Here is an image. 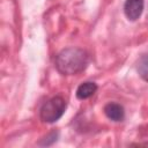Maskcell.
<instances>
[{"mask_svg":"<svg viewBox=\"0 0 148 148\" xmlns=\"http://www.w3.org/2000/svg\"><path fill=\"white\" fill-rule=\"evenodd\" d=\"M96 90H97V86L95 82H90V81L83 82L76 89V97L79 99H87L91 97L96 92Z\"/></svg>","mask_w":148,"mask_h":148,"instance_id":"5b68a950","label":"cell"},{"mask_svg":"<svg viewBox=\"0 0 148 148\" xmlns=\"http://www.w3.org/2000/svg\"><path fill=\"white\" fill-rule=\"evenodd\" d=\"M105 116L113 121H121L125 117L124 108L118 103H108L104 106Z\"/></svg>","mask_w":148,"mask_h":148,"instance_id":"277c9868","label":"cell"},{"mask_svg":"<svg viewBox=\"0 0 148 148\" xmlns=\"http://www.w3.org/2000/svg\"><path fill=\"white\" fill-rule=\"evenodd\" d=\"M145 0H126L124 5V13L131 21L138 20L143 10Z\"/></svg>","mask_w":148,"mask_h":148,"instance_id":"3957f363","label":"cell"},{"mask_svg":"<svg viewBox=\"0 0 148 148\" xmlns=\"http://www.w3.org/2000/svg\"><path fill=\"white\" fill-rule=\"evenodd\" d=\"M88 54L84 50L68 47L59 52L56 58V67L64 75H73L86 68L88 65Z\"/></svg>","mask_w":148,"mask_h":148,"instance_id":"6da1fadb","label":"cell"},{"mask_svg":"<svg viewBox=\"0 0 148 148\" xmlns=\"http://www.w3.org/2000/svg\"><path fill=\"white\" fill-rule=\"evenodd\" d=\"M66 110V102L62 97L56 96L49 99L40 108V119L45 123H54L61 118Z\"/></svg>","mask_w":148,"mask_h":148,"instance_id":"7a4b0ae2","label":"cell"},{"mask_svg":"<svg viewBox=\"0 0 148 148\" xmlns=\"http://www.w3.org/2000/svg\"><path fill=\"white\" fill-rule=\"evenodd\" d=\"M138 72H139V75L145 80V81H148V54H143L139 61H138Z\"/></svg>","mask_w":148,"mask_h":148,"instance_id":"8992f818","label":"cell"}]
</instances>
